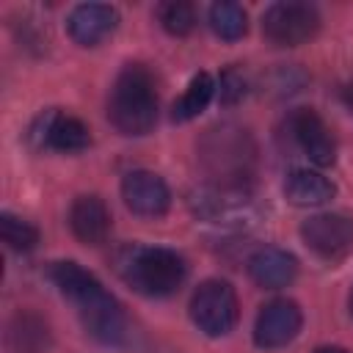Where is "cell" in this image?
Segmentation results:
<instances>
[{"label":"cell","mask_w":353,"mask_h":353,"mask_svg":"<svg viewBox=\"0 0 353 353\" xmlns=\"http://www.w3.org/2000/svg\"><path fill=\"white\" fill-rule=\"evenodd\" d=\"M190 317L207 336H223L237 323V295L229 281L210 279L190 298Z\"/></svg>","instance_id":"obj_4"},{"label":"cell","mask_w":353,"mask_h":353,"mask_svg":"<svg viewBox=\"0 0 353 353\" xmlns=\"http://www.w3.org/2000/svg\"><path fill=\"white\" fill-rule=\"evenodd\" d=\"M121 199L124 204L143 218H157L168 210L171 204V190L163 182V176H157L154 171H130L121 179Z\"/></svg>","instance_id":"obj_9"},{"label":"cell","mask_w":353,"mask_h":353,"mask_svg":"<svg viewBox=\"0 0 353 353\" xmlns=\"http://www.w3.org/2000/svg\"><path fill=\"white\" fill-rule=\"evenodd\" d=\"M11 345L17 353H36L47 345V325L33 314H19L11 325Z\"/></svg>","instance_id":"obj_17"},{"label":"cell","mask_w":353,"mask_h":353,"mask_svg":"<svg viewBox=\"0 0 353 353\" xmlns=\"http://www.w3.org/2000/svg\"><path fill=\"white\" fill-rule=\"evenodd\" d=\"M301 323L303 317H301L298 303L290 298H276L259 309L256 323H254V342L265 350L284 347L298 336Z\"/></svg>","instance_id":"obj_8"},{"label":"cell","mask_w":353,"mask_h":353,"mask_svg":"<svg viewBox=\"0 0 353 353\" xmlns=\"http://www.w3.org/2000/svg\"><path fill=\"white\" fill-rule=\"evenodd\" d=\"M157 19L171 36H188L196 28V8L185 0H171L157 6Z\"/></svg>","instance_id":"obj_19"},{"label":"cell","mask_w":353,"mask_h":353,"mask_svg":"<svg viewBox=\"0 0 353 353\" xmlns=\"http://www.w3.org/2000/svg\"><path fill=\"white\" fill-rule=\"evenodd\" d=\"M69 226L85 245H102L110 234V212L99 196H77L69 210Z\"/></svg>","instance_id":"obj_13"},{"label":"cell","mask_w":353,"mask_h":353,"mask_svg":"<svg viewBox=\"0 0 353 353\" xmlns=\"http://www.w3.org/2000/svg\"><path fill=\"white\" fill-rule=\"evenodd\" d=\"M113 268L127 287L146 298L174 295L188 276L185 259L176 251L160 245H124L116 251Z\"/></svg>","instance_id":"obj_2"},{"label":"cell","mask_w":353,"mask_h":353,"mask_svg":"<svg viewBox=\"0 0 353 353\" xmlns=\"http://www.w3.org/2000/svg\"><path fill=\"white\" fill-rule=\"evenodd\" d=\"M290 130H292V138L298 143V149L314 163V165H331L334 157H336V146H334V138L325 127V121L309 110V108H298L292 110L290 116Z\"/></svg>","instance_id":"obj_10"},{"label":"cell","mask_w":353,"mask_h":353,"mask_svg":"<svg viewBox=\"0 0 353 353\" xmlns=\"http://www.w3.org/2000/svg\"><path fill=\"white\" fill-rule=\"evenodd\" d=\"M350 314H353V295H350Z\"/></svg>","instance_id":"obj_23"},{"label":"cell","mask_w":353,"mask_h":353,"mask_svg":"<svg viewBox=\"0 0 353 353\" xmlns=\"http://www.w3.org/2000/svg\"><path fill=\"white\" fill-rule=\"evenodd\" d=\"M334 193H336L334 182L325 179L320 171H309V168H295L292 174H287L284 182V196L295 207H320L331 201Z\"/></svg>","instance_id":"obj_14"},{"label":"cell","mask_w":353,"mask_h":353,"mask_svg":"<svg viewBox=\"0 0 353 353\" xmlns=\"http://www.w3.org/2000/svg\"><path fill=\"white\" fill-rule=\"evenodd\" d=\"M314 353H347V350H342V347H331V345H328V347H317Z\"/></svg>","instance_id":"obj_22"},{"label":"cell","mask_w":353,"mask_h":353,"mask_svg":"<svg viewBox=\"0 0 353 353\" xmlns=\"http://www.w3.org/2000/svg\"><path fill=\"white\" fill-rule=\"evenodd\" d=\"M248 276L265 290H279V287H287L295 281L298 259L292 254H287L284 248L262 245L248 256Z\"/></svg>","instance_id":"obj_12"},{"label":"cell","mask_w":353,"mask_h":353,"mask_svg":"<svg viewBox=\"0 0 353 353\" xmlns=\"http://www.w3.org/2000/svg\"><path fill=\"white\" fill-rule=\"evenodd\" d=\"M320 28V14L309 3H273L262 14V33L276 47H298L309 41Z\"/></svg>","instance_id":"obj_5"},{"label":"cell","mask_w":353,"mask_h":353,"mask_svg":"<svg viewBox=\"0 0 353 353\" xmlns=\"http://www.w3.org/2000/svg\"><path fill=\"white\" fill-rule=\"evenodd\" d=\"M243 94H245L243 74L237 69H226L223 77H221V97H223V102H237Z\"/></svg>","instance_id":"obj_20"},{"label":"cell","mask_w":353,"mask_h":353,"mask_svg":"<svg viewBox=\"0 0 353 353\" xmlns=\"http://www.w3.org/2000/svg\"><path fill=\"white\" fill-rule=\"evenodd\" d=\"M108 119L121 135H146L154 127L157 91L146 66L130 63L119 72L108 97Z\"/></svg>","instance_id":"obj_3"},{"label":"cell","mask_w":353,"mask_h":353,"mask_svg":"<svg viewBox=\"0 0 353 353\" xmlns=\"http://www.w3.org/2000/svg\"><path fill=\"white\" fill-rule=\"evenodd\" d=\"M301 237L320 259H339L353 248V218L339 212H320L301 223Z\"/></svg>","instance_id":"obj_6"},{"label":"cell","mask_w":353,"mask_h":353,"mask_svg":"<svg viewBox=\"0 0 353 353\" xmlns=\"http://www.w3.org/2000/svg\"><path fill=\"white\" fill-rule=\"evenodd\" d=\"M345 102H347V108L353 113V83H347V88H345Z\"/></svg>","instance_id":"obj_21"},{"label":"cell","mask_w":353,"mask_h":353,"mask_svg":"<svg viewBox=\"0 0 353 353\" xmlns=\"http://www.w3.org/2000/svg\"><path fill=\"white\" fill-rule=\"evenodd\" d=\"M50 279L58 287V292L77 309V317H80L83 328L94 339H99L105 345H119L124 339L121 306L99 284L97 276H91L77 262H52L50 265Z\"/></svg>","instance_id":"obj_1"},{"label":"cell","mask_w":353,"mask_h":353,"mask_svg":"<svg viewBox=\"0 0 353 353\" xmlns=\"http://www.w3.org/2000/svg\"><path fill=\"white\" fill-rule=\"evenodd\" d=\"M212 94H215V83H212V77H210L207 72L193 74L190 83H188V88H185V94L174 102V119H176V121L196 119V116L210 105Z\"/></svg>","instance_id":"obj_15"},{"label":"cell","mask_w":353,"mask_h":353,"mask_svg":"<svg viewBox=\"0 0 353 353\" xmlns=\"http://www.w3.org/2000/svg\"><path fill=\"white\" fill-rule=\"evenodd\" d=\"M210 28H212L221 39L234 41V39L245 36V30H248V17H245L243 6H237V3H232V0H221V3H215V6L210 8Z\"/></svg>","instance_id":"obj_16"},{"label":"cell","mask_w":353,"mask_h":353,"mask_svg":"<svg viewBox=\"0 0 353 353\" xmlns=\"http://www.w3.org/2000/svg\"><path fill=\"white\" fill-rule=\"evenodd\" d=\"M0 237L14 251H30L39 243V229L11 212H3L0 215Z\"/></svg>","instance_id":"obj_18"},{"label":"cell","mask_w":353,"mask_h":353,"mask_svg":"<svg viewBox=\"0 0 353 353\" xmlns=\"http://www.w3.org/2000/svg\"><path fill=\"white\" fill-rule=\"evenodd\" d=\"M30 138L39 149H55V152H83L91 143L88 127L77 116H69L63 110L41 113L30 127Z\"/></svg>","instance_id":"obj_7"},{"label":"cell","mask_w":353,"mask_h":353,"mask_svg":"<svg viewBox=\"0 0 353 353\" xmlns=\"http://www.w3.org/2000/svg\"><path fill=\"white\" fill-rule=\"evenodd\" d=\"M116 25H119V11L105 3H83L66 19L69 36L83 47H97L116 30Z\"/></svg>","instance_id":"obj_11"}]
</instances>
